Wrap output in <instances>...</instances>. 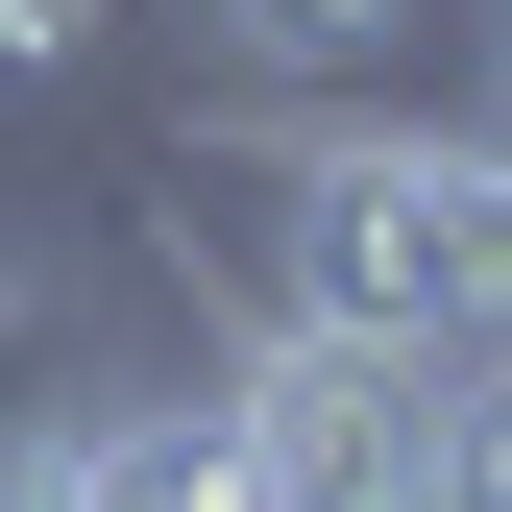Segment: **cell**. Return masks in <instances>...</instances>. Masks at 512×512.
<instances>
[{
  "instance_id": "5",
  "label": "cell",
  "mask_w": 512,
  "mask_h": 512,
  "mask_svg": "<svg viewBox=\"0 0 512 512\" xmlns=\"http://www.w3.org/2000/svg\"><path fill=\"white\" fill-rule=\"evenodd\" d=\"M439 464H464V512H512V342L439 366Z\"/></svg>"
},
{
  "instance_id": "4",
  "label": "cell",
  "mask_w": 512,
  "mask_h": 512,
  "mask_svg": "<svg viewBox=\"0 0 512 512\" xmlns=\"http://www.w3.org/2000/svg\"><path fill=\"white\" fill-rule=\"evenodd\" d=\"M415 25H439V0H220V74H269V98H366Z\"/></svg>"
},
{
  "instance_id": "2",
  "label": "cell",
  "mask_w": 512,
  "mask_h": 512,
  "mask_svg": "<svg viewBox=\"0 0 512 512\" xmlns=\"http://www.w3.org/2000/svg\"><path fill=\"white\" fill-rule=\"evenodd\" d=\"M220 391H244V439H269V512H464V464H439V366H391V342L244 317Z\"/></svg>"
},
{
  "instance_id": "6",
  "label": "cell",
  "mask_w": 512,
  "mask_h": 512,
  "mask_svg": "<svg viewBox=\"0 0 512 512\" xmlns=\"http://www.w3.org/2000/svg\"><path fill=\"white\" fill-rule=\"evenodd\" d=\"M0 366H25V293H0ZM0 512H49V415L0 391Z\"/></svg>"
},
{
  "instance_id": "1",
  "label": "cell",
  "mask_w": 512,
  "mask_h": 512,
  "mask_svg": "<svg viewBox=\"0 0 512 512\" xmlns=\"http://www.w3.org/2000/svg\"><path fill=\"white\" fill-rule=\"evenodd\" d=\"M269 244H244V317H317V342H391V366H464L512 342V147L488 122H269V147H220Z\"/></svg>"
},
{
  "instance_id": "3",
  "label": "cell",
  "mask_w": 512,
  "mask_h": 512,
  "mask_svg": "<svg viewBox=\"0 0 512 512\" xmlns=\"http://www.w3.org/2000/svg\"><path fill=\"white\" fill-rule=\"evenodd\" d=\"M49 512H269V439H244L220 366L196 391H74L49 415Z\"/></svg>"
}]
</instances>
